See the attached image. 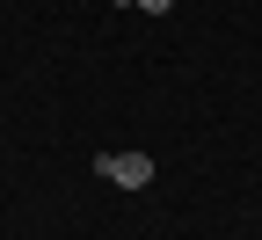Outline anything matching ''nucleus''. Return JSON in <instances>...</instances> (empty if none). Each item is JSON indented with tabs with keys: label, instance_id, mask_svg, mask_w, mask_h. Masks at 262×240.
Returning <instances> with one entry per match:
<instances>
[{
	"label": "nucleus",
	"instance_id": "obj_2",
	"mask_svg": "<svg viewBox=\"0 0 262 240\" xmlns=\"http://www.w3.org/2000/svg\"><path fill=\"white\" fill-rule=\"evenodd\" d=\"M131 8H139V15H168L175 0H131Z\"/></svg>",
	"mask_w": 262,
	"mask_h": 240
},
{
	"label": "nucleus",
	"instance_id": "obj_1",
	"mask_svg": "<svg viewBox=\"0 0 262 240\" xmlns=\"http://www.w3.org/2000/svg\"><path fill=\"white\" fill-rule=\"evenodd\" d=\"M95 175H110L117 189H146L153 182V160L146 153H95Z\"/></svg>",
	"mask_w": 262,
	"mask_h": 240
}]
</instances>
